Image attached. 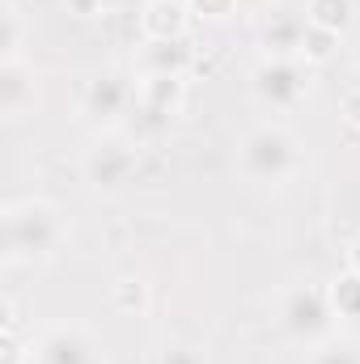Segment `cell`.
Instances as JSON below:
<instances>
[{
    "label": "cell",
    "instance_id": "obj_19",
    "mask_svg": "<svg viewBox=\"0 0 360 364\" xmlns=\"http://www.w3.org/2000/svg\"><path fill=\"white\" fill-rule=\"evenodd\" d=\"M4 60H17L21 55V34H17V9H4Z\"/></svg>",
    "mask_w": 360,
    "mask_h": 364
},
{
    "label": "cell",
    "instance_id": "obj_17",
    "mask_svg": "<svg viewBox=\"0 0 360 364\" xmlns=\"http://www.w3.org/2000/svg\"><path fill=\"white\" fill-rule=\"evenodd\" d=\"M153 364H208V356H203V348H195V343L170 339V343H162V348L153 352Z\"/></svg>",
    "mask_w": 360,
    "mask_h": 364
},
{
    "label": "cell",
    "instance_id": "obj_1",
    "mask_svg": "<svg viewBox=\"0 0 360 364\" xmlns=\"http://www.w3.org/2000/svg\"><path fill=\"white\" fill-rule=\"evenodd\" d=\"M0 237L9 263H47L64 246V212L43 195L13 199L0 216Z\"/></svg>",
    "mask_w": 360,
    "mask_h": 364
},
{
    "label": "cell",
    "instance_id": "obj_7",
    "mask_svg": "<svg viewBox=\"0 0 360 364\" xmlns=\"http://www.w3.org/2000/svg\"><path fill=\"white\" fill-rule=\"evenodd\" d=\"M132 106H136V85L127 77H119V73L93 77L85 97H81V110H85V119L97 132H110L123 114H132Z\"/></svg>",
    "mask_w": 360,
    "mask_h": 364
},
{
    "label": "cell",
    "instance_id": "obj_15",
    "mask_svg": "<svg viewBox=\"0 0 360 364\" xmlns=\"http://www.w3.org/2000/svg\"><path fill=\"white\" fill-rule=\"evenodd\" d=\"M110 305H115L119 314H144V305H149V284L136 279V275L115 279V288H110Z\"/></svg>",
    "mask_w": 360,
    "mask_h": 364
},
{
    "label": "cell",
    "instance_id": "obj_20",
    "mask_svg": "<svg viewBox=\"0 0 360 364\" xmlns=\"http://www.w3.org/2000/svg\"><path fill=\"white\" fill-rule=\"evenodd\" d=\"M64 9H68L73 17H81V21H90V17H102V9H106V0H64Z\"/></svg>",
    "mask_w": 360,
    "mask_h": 364
},
{
    "label": "cell",
    "instance_id": "obj_18",
    "mask_svg": "<svg viewBox=\"0 0 360 364\" xmlns=\"http://www.w3.org/2000/svg\"><path fill=\"white\" fill-rule=\"evenodd\" d=\"M186 9L199 13V17H208V21H225L238 9V0H186Z\"/></svg>",
    "mask_w": 360,
    "mask_h": 364
},
{
    "label": "cell",
    "instance_id": "obj_6",
    "mask_svg": "<svg viewBox=\"0 0 360 364\" xmlns=\"http://www.w3.org/2000/svg\"><path fill=\"white\" fill-rule=\"evenodd\" d=\"M305 93H309V81L297 55H268L255 68V97L271 110H292L305 102Z\"/></svg>",
    "mask_w": 360,
    "mask_h": 364
},
{
    "label": "cell",
    "instance_id": "obj_8",
    "mask_svg": "<svg viewBox=\"0 0 360 364\" xmlns=\"http://www.w3.org/2000/svg\"><path fill=\"white\" fill-rule=\"evenodd\" d=\"M191 9L186 0H144L140 4V34L144 43H179L186 34Z\"/></svg>",
    "mask_w": 360,
    "mask_h": 364
},
{
    "label": "cell",
    "instance_id": "obj_5",
    "mask_svg": "<svg viewBox=\"0 0 360 364\" xmlns=\"http://www.w3.org/2000/svg\"><path fill=\"white\" fill-rule=\"evenodd\" d=\"M34 364H106V348L81 322H55L38 335Z\"/></svg>",
    "mask_w": 360,
    "mask_h": 364
},
{
    "label": "cell",
    "instance_id": "obj_4",
    "mask_svg": "<svg viewBox=\"0 0 360 364\" xmlns=\"http://www.w3.org/2000/svg\"><path fill=\"white\" fill-rule=\"evenodd\" d=\"M136 170H140V144L123 140L115 132H97L81 157V174H85L93 195H119L136 178Z\"/></svg>",
    "mask_w": 360,
    "mask_h": 364
},
{
    "label": "cell",
    "instance_id": "obj_16",
    "mask_svg": "<svg viewBox=\"0 0 360 364\" xmlns=\"http://www.w3.org/2000/svg\"><path fill=\"white\" fill-rule=\"evenodd\" d=\"M309 364H360V343L344 339V335H331L327 343H318L309 352Z\"/></svg>",
    "mask_w": 360,
    "mask_h": 364
},
{
    "label": "cell",
    "instance_id": "obj_14",
    "mask_svg": "<svg viewBox=\"0 0 360 364\" xmlns=\"http://www.w3.org/2000/svg\"><path fill=\"white\" fill-rule=\"evenodd\" d=\"M335 51H339V34H335V30L314 26V21H305V38H301L297 60H305V64H327Z\"/></svg>",
    "mask_w": 360,
    "mask_h": 364
},
{
    "label": "cell",
    "instance_id": "obj_13",
    "mask_svg": "<svg viewBox=\"0 0 360 364\" xmlns=\"http://www.w3.org/2000/svg\"><path fill=\"white\" fill-rule=\"evenodd\" d=\"M331 301H335L339 322L360 326V275L356 272H344L335 284H331Z\"/></svg>",
    "mask_w": 360,
    "mask_h": 364
},
{
    "label": "cell",
    "instance_id": "obj_3",
    "mask_svg": "<svg viewBox=\"0 0 360 364\" xmlns=\"http://www.w3.org/2000/svg\"><path fill=\"white\" fill-rule=\"evenodd\" d=\"M339 326V314H335V301H331V288H318V284H297L284 292L280 301V331L297 343V348H318L335 335Z\"/></svg>",
    "mask_w": 360,
    "mask_h": 364
},
{
    "label": "cell",
    "instance_id": "obj_10",
    "mask_svg": "<svg viewBox=\"0 0 360 364\" xmlns=\"http://www.w3.org/2000/svg\"><path fill=\"white\" fill-rule=\"evenodd\" d=\"M191 51L179 43H144L140 51V77H186Z\"/></svg>",
    "mask_w": 360,
    "mask_h": 364
},
{
    "label": "cell",
    "instance_id": "obj_21",
    "mask_svg": "<svg viewBox=\"0 0 360 364\" xmlns=\"http://www.w3.org/2000/svg\"><path fill=\"white\" fill-rule=\"evenodd\" d=\"M339 114H344V123H348V127H360V85L344 93V102H339Z\"/></svg>",
    "mask_w": 360,
    "mask_h": 364
},
{
    "label": "cell",
    "instance_id": "obj_22",
    "mask_svg": "<svg viewBox=\"0 0 360 364\" xmlns=\"http://www.w3.org/2000/svg\"><path fill=\"white\" fill-rule=\"evenodd\" d=\"M348 272H356L360 275V233L348 242Z\"/></svg>",
    "mask_w": 360,
    "mask_h": 364
},
{
    "label": "cell",
    "instance_id": "obj_11",
    "mask_svg": "<svg viewBox=\"0 0 360 364\" xmlns=\"http://www.w3.org/2000/svg\"><path fill=\"white\" fill-rule=\"evenodd\" d=\"M352 13H356L352 0H305V21H314L322 30H335V34H344L352 26Z\"/></svg>",
    "mask_w": 360,
    "mask_h": 364
},
{
    "label": "cell",
    "instance_id": "obj_2",
    "mask_svg": "<svg viewBox=\"0 0 360 364\" xmlns=\"http://www.w3.org/2000/svg\"><path fill=\"white\" fill-rule=\"evenodd\" d=\"M238 170L259 186H288L305 170V149L284 123H259L238 144Z\"/></svg>",
    "mask_w": 360,
    "mask_h": 364
},
{
    "label": "cell",
    "instance_id": "obj_23",
    "mask_svg": "<svg viewBox=\"0 0 360 364\" xmlns=\"http://www.w3.org/2000/svg\"><path fill=\"white\" fill-rule=\"evenodd\" d=\"M356 60H360V38H356Z\"/></svg>",
    "mask_w": 360,
    "mask_h": 364
},
{
    "label": "cell",
    "instance_id": "obj_12",
    "mask_svg": "<svg viewBox=\"0 0 360 364\" xmlns=\"http://www.w3.org/2000/svg\"><path fill=\"white\" fill-rule=\"evenodd\" d=\"M301 38H305V17H284V21L263 30V43H268L271 55H297Z\"/></svg>",
    "mask_w": 360,
    "mask_h": 364
},
{
    "label": "cell",
    "instance_id": "obj_9",
    "mask_svg": "<svg viewBox=\"0 0 360 364\" xmlns=\"http://www.w3.org/2000/svg\"><path fill=\"white\" fill-rule=\"evenodd\" d=\"M30 106H34V73L26 68L21 55H17V60H4V64H0V110H4V119L13 123V119H21Z\"/></svg>",
    "mask_w": 360,
    "mask_h": 364
},
{
    "label": "cell",
    "instance_id": "obj_24",
    "mask_svg": "<svg viewBox=\"0 0 360 364\" xmlns=\"http://www.w3.org/2000/svg\"><path fill=\"white\" fill-rule=\"evenodd\" d=\"M30 364H34V360H30Z\"/></svg>",
    "mask_w": 360,
    "mask_h": 364
}]
</instances>
